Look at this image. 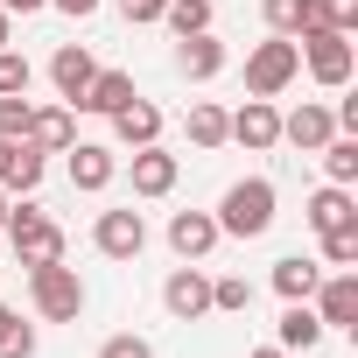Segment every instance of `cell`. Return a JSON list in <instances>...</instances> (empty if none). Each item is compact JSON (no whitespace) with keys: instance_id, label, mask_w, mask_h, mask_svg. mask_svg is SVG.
I'll return each instance as SVG.
<instances>
[{"instance_id":"obj_22","label":"cell","mask_w":358,"mask_h":358,"mask_svg":"<svg viewBox=\"0 0 358 358\" xmlns=\"http://www.w3.org/2000/svg\"><path fill=\"white\" fill-rule=\"evenodd\" d=\"M316 337H323L316 309H309V302H288V309H281V330H274V344H281V351H309Z\"/></svg>"},{"instance_id":"obj_2","label":"cell","mask_w":358,"mask_h":358,"mask_svg":"<svg viewBox=\"0 0 358 358\" xmlns=\"http://www.w3.org/2000/svg\"><path fill=\"white\" fill-rule=\"evenodd\" d=\"M295 78H302V50H295V36H267V43H253V57H246V99H281Z\"/></svg>"},{"instance_id":"obj_18","label":"cell","mask_w":358,"mask_h":358,"mask_svg":"<svg viewBox=\"0 0 358 358\" xmlns=\"http://www.w3.org/2000/svg\"><path fill=\"white\" fill-rule=\"evenodd\" d=\"M302 218H309V225H316V239H323V232H337V225H358V204H351V190H344V183H323V190L302 204Z\"/></svg>"},{"instance_id":"obj_15","label":"cell","mask_w":358,"mask_h":358,"mask_svg":"<svg viewBox=\"0 0 358 358\" xmlns=\"http://www.w3.org/2000/svg\"><path fill=\"white\" fill-rule=\"evenodd\" d=\"M211 246H218V218L211 211H176L169 218V253L176 260H204Z\"/></svg>"},{"instance_id":"obj_10","label":"cell","mask_w":358,"mask_h":358,"mask_svg":"<svg viewBox=\"0 0 358 358\" xmlns=\"http://www.w3.org/2000/svg\"><path fill=\"white\" fill-rule=\"evenodd\" d=\"M92 78H99V57H92L85 43H64V50L50 57V85H57V99H64V106H78Z\"/></svg>"},{"instance_id":"obj_11","label":"cell","mask_w":358,"mask_h":358,"mask_svg":"<svg viewBox=\"0 0 358 358\" xmlns=\"http://www.w3.org/2000/svg\"><path fill=\"white\" fill-rule=\"evenodd\" d=\"M330 134H337V113H330V106H316V99H302L295 113H281V141H288V148H302V155H316Z\"/></svg>"},{"instance_id":"obj_3","label":"cell","mask_w":358,"mask_h":358,"mask_svg":"<svg viewBox=\"0 0 358 358\" xmlns=\"http://www.w3.org/2000/svg\"><path fill=\"white\" fill-rule=\"evenodd\" d=\"M29 302H36L43 323H78V316H85V281H78V267H64V260L29 267Z\"/></svg>"},{"instance_id":"obj_39","label":"cell","mask_w":358,"mask_h":358,"mask_svg":"<svg viewBox=\"0 0 358 358\" xmlns=\"http://www.w3.org/2000/svg\"><path fill=\"white\" fill-rule=\"evenodd\" d=\"M8 36H15V15H0V50H8Z\"/></svg>"},{"instance_id":"obj_38","label":"cell","mask_w":358,"mask_h":358,"mask_svg":"<svg viewBox=\"0 0 358 358\" xmlns=\"http://www.w3.org/2000/svg\"><path fill=\"white\" fill-rule=\"evenodd\" d=\"M8 211H15V197H8V190H0V232H8Z\"/></svg>"},{"instance_id":"obj_28","label":"cell","mask_w":358,"mask_h":358,"mask_svg":"<svg viewBox=\"0 0 358 358\" xmlns=\"http://www.w3.org/2000/svg\"><path fill=\"white\" fill-rule=\"evenodd\" d=\"M351 260H358V225L323 232V267H351Z\"/></svg>"},{"instance_id":"obj_26","label":"cell","mask_w":358,"mask_h":358,"mask_svg":"<svg viewBox=\"0 0 358 358\" xmlns=\"http://www.w3.org/2000/svg\"><path fill=\"white\" fill-rule=\"evenodd\" d=\"M190 148H225V106H190Z\"/></svg>"},{"instance_id":"obj_5","label":"cell","mask_w":358,"mask_h":358,"mask_svg":"<svg viewBox=\"0 0 358 358\" xmlns=\"http://www.w3.org/2000/svg\"><path fill=\"white\" fill-rule=\"evenodd\" d=\"M295 50H302V71L316 78V85H351V71H358V50H351V36H337V29H323V36H295Z\"/></svg>"},{"instance_id":"obj_27","label":"cell","mask_w":358,"mask_h":358,"mask_svg":"<svg viewBox=\"0 0 358 358\" xmlns=\"http://www.w3.org/2000/svg\"><path fill=\"white\" fill-rule=\"evenodd\" d=\"M253 302V288H246V274H225V281H211V309L218 316H239Z\"/></svg>"},{"instance_id":"obj_4","label":"cell","mask_w":358,"mask_h":358,"mask_svg":"<svg viewBox=\"0 0 358 358\" xmlns=\"http://www.w3.org/2000/svg\"><path fill=\"white\" fill-rule=\"evenodd\" d=\"M8 239H15V260H22V267H50V260H64V225L43 218V211L22 204V197H15V211H8Z\"/></svg>"},{"instance_id":"obj_17","label":"cell","mask_w":358,"mask_h":358,"mask_svg":"<svg viewBox=\"0 0 358 358\" xmlns=\"http://www.w3.org/2000/svg\"><path fill=\"white\" fill-rule=\"evenodd\" d=\"M113 141H120V148H155V141H162V106L127 99V106L113 113Z\"/></svg>"},{"instance_id":"obj_12","label":"cell","mask_w":358,"mask_h":358,"mask_svg":"<svg viewBox=\"0 0 358 358\" xmlns=\"http://www.w3.org/2000/svg\"><path fill=\"white\" fill-rule=\"evenodd\" d=\"M127 169H134V197H169V190H176V176H183V162H176L162 141H155V148H134Z\"/></svg>"},{"instance_id":"obj_7","label":"cell","mask_w":358,"mask_h":358,"mask_svg":"<svg viewBox=\"0 0 358 358\" xmlns=\"http://www.w3.org/2000/svg\"><path fill=\"white\" fill-rule=\"evenodd\" d=\"M309 309H316V323H323V330H358V274H351V267L323 274V281H316V295H309Z\"/></svg>"},{"instance_id":"obj_31","label":"cell","mask_w":358,"mask_h":358,"mask_svg":"<svg viewBox=\"0 0 358 358\" xmlns=\"http://www.w3.org/2000/svg\"><path fill=\"white\" fill-rule=\"evenodd\" d=\"M260 15L274 36H295V15H302V0H260Z\"/></svg>"},{"instance_id":"obj_40","label":"cell","mask_w":358,"mask_h":358,"mask_svg":"<svg viewBox=\"0 0 358 358\" xmlns=\"http://www.w3.org/2000/svg\"><path fill=\"white\" fill-rule=\"evenodd\" d=\"M253 358H288V351H281V344H260V351H253Z\"/></svg>"},{"instance_id":"obj_29","label":"cell","mask_w":358,"mask_h":358,"mask_svg":"<svg viewBox=\"0 0 358 358\" xmlns=\"http://www.w3.org/2000/svg\"><path fill=\"white\" fill-rule=\"evenodd\" d=\"M29 127V92H0V141H22Z\"/></svg>"},{"instance_id":"obj_6","label":"cell","mask_w":358,"mask_h":358,"mask_svg":"<svg viewBox=\"0 0 358 358\" xmlns=\"http://www.w3.org/2000/svg\"><path fill=\"white\" fill-rule=\"evenodd\" d=\"M162 309H169L176 323H204V316H211V274H204L197 260H183V267L162 281Z\"/></svg>"},{"instance_id":"obj_30","label":"cell","mask_w":358,"mask_h":358,"mask_svg":"<svg viewBox=\"0 0 358 358\" xmlns=\"http://www.w3.org/2000/svg\"><path fill=\"white\" fill-rule=\"evenodd\" d=\"M99 358H155V344H148V337H134V330H120V337H106V344H99Z\"/></svg>"},{"instance_id":"obj_20","label":"cell","mask_w":358,"mask_h":358,"mask_svg":"<svg viewBox=\"0 0 358 358\" xmlns=\"http://www.w3.org/2000/svg\"><path fill=\"white\" fill-rule=\"evenodd\" d=\"M316 281H323V260H302V253L274 260V295H281V302H309Z\"/></svg>"},{"instance_id":"obj_33","label":"cell","mask_w":358,"mask_h":358,"mask_svg":"<svg viewBox=\"0 0 358 358\" xmlns=\"http://www.w3.org/2000/svg\"><path fill=\"white\" fill-rule=\"evenodd\" d=\"M330 29V8L323 0H302V15H295V36H323Z\"/></svg>"},{"instance_id":"obj_24","label":"cell","mask_w":358,"mask_h":358,"mask_svg":"<svg viewBox=\"0 0 358 358\" xmlns=\"http://www.w3.org/2000/svg\"><path fill=\"white\" fill-rule=\"evenodd\" d=\"M0 358H36V323H22V309L0 302Z\"/></svg>"},{"instance_id":"obj_34","label":"cell","mask_w":358,"mask_h":358,"mask_svg":"<svg viewBox=\"0 0 358 358\" xmlns=\"http://www.w3.org/2000/svg\"><path fill=\"white\" fill-rule=\"evenodd\" d=\"M162 8H169V0H120V15H127L134 29H148V22H162Z\"/></svg>"},{"instance_id":"obj_9","label":"cell","mask_w":358,"mask_h":358,"mask_svg":"<svg viewBox=\"0 0 358 358\" xmlns=\"http://www.w3.org/2000/svg\"><path fill=\"white\" fill-rule=\"evenodd\" d=\"M92 246H99L106 260H141V253H148V218H141V211H99Z\"/></svg>"},{"instance_id":"obj_35","label":"cell","mask_w":358,"mask_h":358,"mask_svg":"<svg viewBox=\"0 0 358 358\" xmlns=\"http://www.w3.org/2000/svg\"><path fill=\"white\" fill-rule=\"evenodd\" d=\"M323 8H330V29H337V36L358 29V0H323Z\"/></svg>"},{"instance_id":"obj_16","label":"cell","mask_w":358,"mask_h":358,"mask_svg":"<svg viewBox=\"0 0 358 358\" xmlns=\"http://www.w3.org/2000/svg\"><path fill=\"white\" fill-rule=\"evenodd\" d=\"M225 64H232V50H225L211 29H204V36H183V50H176V71H183L190 85H211Z\"/></svg>"},{"instance_id":"obj_36","label":"cell","mask_w":358,"mask_h":358,"mask_svg":"<svg viewBox=\"0 0 358 358\" xmlns=\"http://www.w3.org/2000/svg\"><path fill=\"white\" fill-rule=\"evenodd\" d=\"M50 8H57V15H71V22H85V15H99V8H106V0H50Z\"/></svg>"},{"instance_id":"obj_41","label":"cell","mask_w":358,"mask_h":358,"mask_svg":"<svg viewBox=\"0 0 358 358\" xmlns=\"http://www.w3.org/2000/svg\"><path fill=\"white\" fill-rule=\"evenodd\" d=\"M8 148H15V141H0V169H8Z\"/></svg>"},{"instance_id":"obj_23","label":"cell","mask_w":358,"mask_h":358,"mask_svg":"<svg viewBox=\"0 0 358 358\" xmlns=\"http://www.w3.org/2000/svg\"><path fill=\"white\" fill-rule=\"evenodd\" d=\"M316 155H323V176H330V183H344V190L358 183V134H330Z\"/></svg>"},{"instance_id":"obj_1","label":"cell","mask_w":358,"mask_h":358,"mask_svg":"<svg viewBox=\"0 0 358 358\" xmlns=\"http://www.w3.org/2000/svg\"><path fill=\"white\" fill-rule=\"evenodd\" d=\"M218 239H260L267 225H274V183L267 176H246V183H232L225 197H218Z\"/></svg>"},{"instance_id":"obj_19","label":"cell","mask_w":358,"mask_h":358,"mask_svg":"<svg viewBox=\"0 0 358 358\" xmlns=\"http://www.w3.org/2000/svg\"><path fill=\"white\" fill-rule=\"evenodd\" d=\"M127 99H141V92H134V78H127V71H99V78L85 85L78 113H106V120H113V113H120Z\"/></svg>"},{"instance_id":"obj_8","label":"cell","mask_w":358,"mask_h":358,"mask_svg":"<svg viewBox=\"0 0 358 358\" xmlns=\"http://www.w3.org/2000/svg\"><path fill=\"white\" fill-rule=\"evenodd\" d=\"M225 141H239V148H253V155L281 148V113H274V99H246L239 113H225Z\"/></svg>"},{"instance_id":"obj_13","label":"cell","mask_w":358,"mask_h":358,"mask_svg":"<svg viewBox=\"0 0 358 358\" xmlns=\"http://www.w3.org/2000/svg\"><path fill=\"white\" fill-rule=\"evenodd\" d=\"M64 155H71V190H106L113 176H120V155L106 141H71Z\"/></svg>"},{"instance_id":"obj_37","label":"cell","mask_w":358,"mask_h":358,"mask_svg":"<svg viewBox=\"0 0 358 358\" xmlns=\"http://www.w3.org/2000/svg\"><path fill=\"white\" fill-rule=\"evenodd\" d=\"M50 0H0V15H43Z\"/></svg>"},{"instance_id":"obj_14","label":"cell","mask_w":358,"mask_h":358,"mask_svg":"<svg viewBox=\"0 0 358 358\" xmlns=\"http://www.w3.org/2000/svg\"><path fill=\"white\" fill-rule=\"evenodd\" d=\"M22 141H29V148H43V155H64V148L78 141V120H71V106H29V127H22Z\"/></svg>"},{"instance_id":"obj_32","label":"cell","mask_w":358,"mask_h":358,"mask_svg":"<svg viewBox=\"0 0 358 358\" xmlns=\"http://www.w3.org/2000/svg\"><path fill=\"white\" fill-rule=\"evenodd\" d=\"M0 92H29V57L0 50Z\"/></svg>"},{"instance_id":"obj_25","label":"cell","mask_w":358,"mask_h":358,"mask_svg":"<svg viewBox=\"0 0 358 358\" xmlns=\"http://www.w3.org/2000/svg\"><path fill=\"white\" fill-rule=\"evenodd\" d=\"M162 22H169L176 36H204V29H211V0H169Z\"/></svg>"},{"instance_id":"obj_21","label":"cell","mask_w":358,"mask_h":358,"mask_svg":"<svg viewBox=\"0 0 358 358\" xmlns=\"http://www.w3.org/2000/svg\"><path fill=\"white\" fill-rule=\"evenodd\" d=\"M36 183H43V148L15 141V148H8V169H0V190H8V197H29Z\"/></svg>"}]
</instances>
